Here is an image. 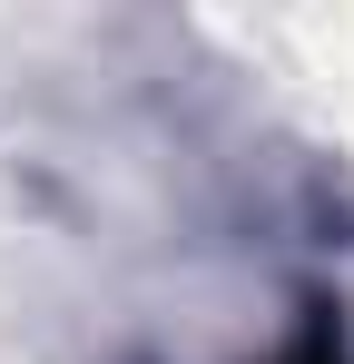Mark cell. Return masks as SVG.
Listing matches in <instances>:
<instances>
[{
  "label": "cell",
  "instance_id": "cell-1",
  "mask_svg": "<svg viewBox=\"0 0 354 364\" xmlns=\"http://www.w3.org/2000/svg\"><path fill=\"white\" fill-rule=\"evenodd\" d=\"M276 364H354V355H345V335H335V325H315V335H295Z\"/></svg>",
  "mask_w": 354,
  "mask_h": 364
}]
</instances>
